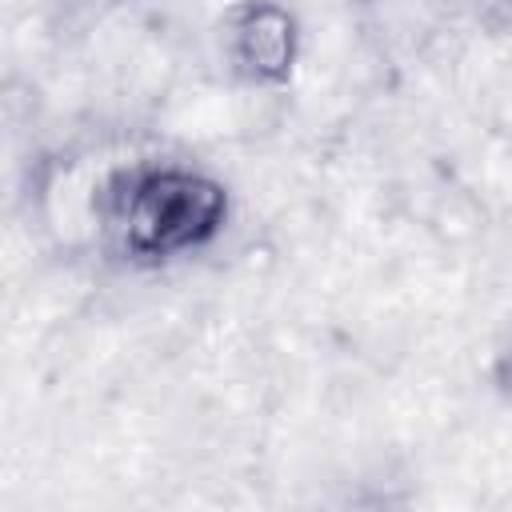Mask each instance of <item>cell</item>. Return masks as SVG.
Instances as JSON below:
<instances>
[{
	"instance_id": "7a4b0ae2",
	"label": "cell",
	"mask_w": 512,
	"mask_h": 512,
	"mask_svg": "<svg viewBox=\"0 0 512 512\" xmlns=\"http://www.w3.org/2000/svg\"><path fill=\"white\" fill-rule=\"evenodd\" d=\"M304 56V24L284 0H236L224 12V60L232 76L260 92L296 80Z\"/></svg>"
},
{
	"instance_id": "277c9868",
	"label": "cell",
	"mask_w": 512,
	"mask_h": 512,
	"mask_svg": "<svg viewBox=\"0 0 512 512\" xmlns=\"http://www.w3.org/2000/svg\"><path fill=\"white\" fill-rule=\"evenodd\" d=\"M116 4H136V0H116Z\"/></svg>"
},
{
	"instance_id": "3957f363",
	"label": "cell",
	"mask_w": 512,
	"mask_h": 512,
	"mask_svg": "<svg viewBox=\"0 0 512 512\" xmlns=\"http://www.w3.org/2000/svg\"><path fill=\"white\" fill-rule=\"evenodd\" d=\"M488 380L496 388V396L504 404H512V332L500 340V348L492 352V364H488Z\"/></svg>"
},
{
	"instance_id": "6da1fadb",
	"label": "cell",
	"mask_w": 512,
	"mask_h": 512,
	"mask_svg": "<svg viewBox=\"0 0 512 512\" xmlns=\"http://www.w3.org/2000/svg\"><path fill=\"white\" fill-rule=\"evenodd\" d=\"M96 216L132 264H168L212 248L232 220V192L220 176L180 160L116 168L96 192Z\"/></svg>"
}]
</instances>
